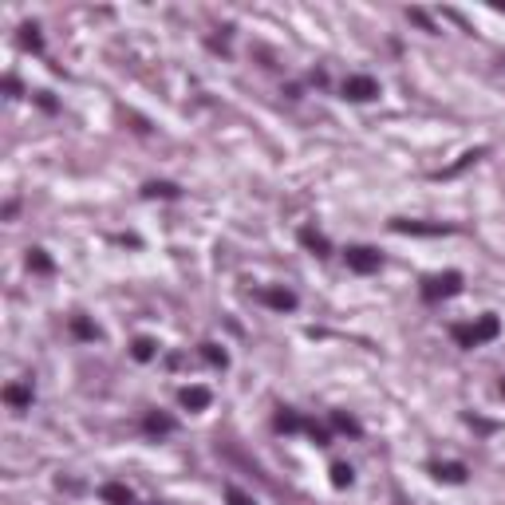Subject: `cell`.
I'll list each match as a JSON object with an SVG mask.
<instances>
[{"label":"cell","mask_w":505,"mask_h":505,"mask_svg":"<svg viewBox=\"0 0 505 505\" xmlns=\"http://www.w3.org/2000/svg\"><path fill=\"white\" fill-rule=\"evenodd\" d=\"M497 336H502V320L497 316H478L474 324H454L450 328V340L458 347H481L490 340H497Z\"/></svg>","instance_id":"1"},{"label":"cell","mask_w":505,"mask_h":505,"mask_svg":"<svg viewBox=\"0 0 505 505\" xmlns=\"http://www.w3.org/2000/svg\"><path fill=\"white\" fill-rule=\"evenodd\" d=\"M462 292V272H434V276H427L419 288V296L427 300V304H438V300H450V296Z\"/></svg>","instance_id":"2"},{"label":"cell","mask_w":505,"mask_h":505,"mask_svg":"<svg viewBox=\"0 0 505 505\" xmlns=\"http://www.w3.org/2000/svg\"><path fill=\"white\" fill-rule=\"evenodd\" d=\"M344 260H347V269L359 272V276H367V272H379V265H383L379 249H371V245H347Z\"/></svg>","instance_id":"3"},{"label":"cell","mask_w":505,"mask_h":505,"mask_svg":"<svg viewBox=\"0 0 505 505\" xmlns=\"http://www.w3.org/2000/svg\"><path fill=\"white\" fill-rule=\"evenodd\" d=\"M344 99H351V103H371V99H379V83H375L371 75H347Z\"/></svg>","instance_id":"4"},{"label":"cell","mask_w":505,"mask_h":505,"mask_svg":"<svg viewBox=\"0 0 505 505\" xmlns=\"http://www.w3.org/2000/svg\"><path fill=\"white\" fill-rule=\"evenodd\" d=\"M257 300H260V304H269L272 312H292L296 304H300L292 288H260Z\"/></svg>","instance_id":"5"},{"label":"cell","mask_w":505,"mask_h":505,"mask_svg":"<svg viewBox=\"0 0 505 505\" xmlns=\"http://www.w3.org/2000/svg\"><path fill=\"white\" fill-rule=\"evenodd\" d=\"M32 399H36L32 383H8V387H4V403H8L13 411H28L32 407Z\"/></svg>","instance_id":"6"},{"label":"cell","mask_w":505,"mask_h":505,"mask_svg":"<svg viewBox=\"0 0 505 505\" xmlns=\"http://www.w3.org/2000/svg\"><path fill=\"white\" fill-rule=\"evenodd\" d=\"M431 474H434L438 481H446V486H462L470 470L462 466V462H434V466H431Z\"/></svg>","instance_id":"7"},{"label":"cell","mask_w":505,"mask_h":505,"mask_svg":"<svg viewBox=\"0 0 505 505\" xmlns=\"http://www.w3.org/2000/svg\"><path fill=\"white\" fill-rule=\"evenodd\" d=\"M210 387H201V383H194V387H182V407L185 411H206L210 407Z\"/></svg>","instance_id":"8"},{"label":"cell","mask_w":505,"mask_h":505,"mask_svg":"<svg viewBox=\"0 0 505 505\" xmlns=\"http://www.w3.org/2000/svg\"><path fill=\"white\" fill-rule=\"evenodd\" d=\"M300 245L308 249V253H316V257H328V253H332L328 237H324L320 229H312V225H304V229H300Z\"/></svg>","instance_id":"9"},{"label":"cell","mask_w":505,"mask_h":505,"mask_svg":"<svg viewBox=\"0 0 505 505\" xmlns=\"http://www.w3.org/2000/svg\"><path fill=\"white\" fill-rule=\"evenodd\" d=\"M99 497L107 505H135V493L126 490V486H119V481H107V486H99Z\"/></svg>","instance_id":"10"},{"label":"cell","mask_w":505,"mask_h":505,"mask_svg":"<svg viewBox=\"0 0 505 505\" xmlns=\"http://www.w3.org/2000/svg\"><path fill=\"white\" fill-rule=\"evenodd\" d=\"M395 233H419V237H438L450 233V225H422V222H391Z\"/></svg>","instance_id":"11"},{"label":"cell","mask_w":505,"mask_h":505,"mask_svg":"<svg viewBox=\"0 0 505 505\" xmlns=\"http://www.w3.org/2000/svg\"><path fill=\"white\" fill-rule=\"evenodd\" d=\"M272 427H276V431H284V434H292V431H304V427H308V419H300L292 407H281V411H276V419H272Z\"/></svg>","instance_id":"12"},{"label":"cell","mask_w":505,"mask_h":505,"mask_svg":"<svg viewBox=\"0 0 505 505\" xmlns=\"http://www.w3.org/2000/svg\"><path fill=\"white\" fill-rule=\"evenodd\" d=\"M174 427H178V422H174L170 415H162V411H150L147 419H142V431L147 434H170Z\"/></svg>","instance_id":"13"},{"label":"cell","mask_w":505,"mask_h":505,"mask_svg":"<svg viewBox=\"0 0 505 505\" xmlns=\"http://www.w3.org/2000/svg\"><path fill=\"white\" fill-rule=\"evenodd\" d=\"M131 356H135L138 363H150V359L158 356V344H154L150 336H138L135 344H131Z\"/></svg>","instance_id":"14"},{"label":"cell","mask_w":505,"mask_h":505,"mask_svg":"<svg viewBox=\"0 0 505 505\" xmlns=\"http://www.w3.org/2000/svg\"><path fill=\"white\" fill-rule=\"evenodd\" d=\"M328 419H332V427H336V431L351 434V438H359V434H363V427H359V422L351 419V415H347V411H332V415H328Z\"/></svg>","instance_id":"15"},{"label":"cell","mask_w":505,"mask_h":505,"mask_svg":"<svg viewBox=\"0 0 505 505\" xmlns=\"http://www.w3.org/2000/svg\"><path fill=\"white\" fill-rule=\"evenodd\" d=\"M351 481H356V470L347 466V462H336V466H332V486H336V490H347Z\"/></svg>","instance_id":"16"},{"label":"cell","mask_w":505,"mask_h":505,"mask_svg":"<svg viewBox=\"0 0 505 505\" xmlns=\"http://www.w3.org/2000/svg\"><path fill=\"white\" fill-rule=\"evenodd\" d=\"M20 44H24L28 51H44V36H40L36 24H24L20 28Z\"/></svg>","instance_id":"17"},{"label":"cell","mask_w":505,"mask_h":505,"mask_svg":"<svg viewBox=\"0 0 505 505\" xmlns=\"http://www.w3.org/2000/svg\"><path fill=\"white\" fill-rule=\"evenodd\" d=\"M197 351H201V359H206V363H213V367H229V356H225L217 344H201Z\"/></svg>","instance_id":"18"},{"label":"cell","mask_w":505,"mask_h":505,"mask_svg":"<svg viewBox=\"0 0 505 505\" xmlns=\"http://www.w3.org/2000/svg\"><path fill=\"white\" fill-rule=\"evenodd\" d=\"M142 194H147V197H178L182 190H178L174 182H147V185H142Z\"/></svg>","instance_id":"19"},{"label":"cell","mask_w":505,"mask_h":505,"mask_svg":"<svg viewBox=\"0 0 505 505\" xmlns=\"http://www.w3.org/2000/svg\"><path fill=\"white\" fill-rule=\"evenodd\" d=\"M28 269L32 272H51V257L44 249H28Z\"/></svg>","instance_id":"20"},{"label":"cell","mask_w":505,"mask_h":505,"mask_svg":"<svg viewBox=\"0 0 505 505\" xmlns=\"http://www.w3.org/2000/svg\"><path fill=\"white\" fill-rule=\"evenodd\" d=\"M72 332L79 336V340H95V336H99V332H95V324H87L83 316H72Z\"/></svg>","instance_id":"21"},{"label":"cell","mask_w":505,"mask_h":505,"mask_svg":"<svg viewBox=\"0 0 505 505\" xmlns=\"http://www.w3.org/2000/svg\"><path fill=\"white\" fill-rule=\"evenodd\" d=\"M481 154H486V147H481V150H466V154H462V158H458L454 166H450V170H446V178H450V174H458V170H466L470 162H478Z\"/></svg>","instance_id":"22"},{"label":"cell","mask_w":505,"mask_h":505,"mask_svg":"<svg viewBox=\"0 0 505 505\" xmlns=\"http://www.w3.org/2000/svg\"><path fill=\"white\" fill-rule=\"evenodd\" d=\"M225 502H229V505H257L253 497H249V493L237 490V486H229V490H225Z\"/></svg>","instance_id":"23"},{"label":"cell","mask_w":505,"mask_h":505,"mask_svg":"<svg viewBox=\"0 0 505 505\" xmlns=\"http://www.w3.org/2000/svg\"><path fill=\"white\" fill-rule=\"evenodd\" d=\"M407 16H411V20H415V24L422 28V32H434V24H431V16L422 13V8H407Z\"/></svg>","instance_id":"24"},{"label":"cell","mask_w":505,"mask_h":505,"mask_svg":"<svg viewBox=\"0 0 505 505\" xmlns=\"http://www.w3.org/2000/svg\"><path fill=\"white\" fill-rule=\"evenodd\" d=\"M304 431H308L312 438H316V446H328V442H332V434L324 431V427H316V422H312V419H308V427H304Z\"/></svg>","instance_id":"25"},{"label":"cell","mask_w":505,"mask_h":505,"mask_svg":"<svg viewBox=\"0 0 505 505\" xmlns=\"http://www.w3.org/2000/svg\"><path fill=\"white\" fill-rule=\"evenodd\" d=\"M4 91H8V95H13V99H20V83H16L13 75H8V79H4Z\"/></svg>","instance_id":"26"},{"label":"cell","mask_w":505,"mask_h":505,"mask_svg":"<svg viewBox=\"0 0 505 505\" xmlns=\"http://www.w3.org/2000/svg\"><path fill=\"white\" fill-rule=\"evenodd\" d=\"M502 395H505V379H502Z\"/></svg>","instance_id":"27"}]
</instances>
